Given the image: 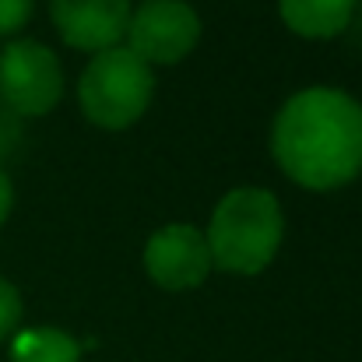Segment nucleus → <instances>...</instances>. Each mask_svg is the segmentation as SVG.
<instances>
[{
  "instance_id": "nucleus-1",
  "label": "nucleus",
  "mask_w": 362,
  "mask_h": 362,
  "mask_svg": "<svg viewBox=\"0 0 362 362\" xmlns=\"http://www.w3.org/2000/svg\"><path fill=\"white\" fill-rule=\"evenodd\" d=\"M271 151L299 187L338 190L362 173V106L341 88H306L274 117Z\"/></svg>"
},
{
  "instance_id": "nucleus-2",
  "label": "nucleus",
  "mask_w": 362,
  "mask_h": 362,
  "mask_svg": "<svg viewBox=\"0 0 362 362\" xmlns=\"http://www.w3.org/2000/svg\"><path fill=\"white\" fill-rule=\"evenodd\" d=\"M281 236H285V218L278 197L260 187L229 190L215 204L211 226L204 233L211 264L229 274H260L278 257Z\"/></svg>"
},
{
  "instance_id": "nucleus-3",
  "label": "nucleus",
  "mask_w": 362,
  "mask_h": 362,
  "mask_svg": "<svg viewBox=\"0 0 362 362\" xmlns=\"http://www.w3.org/2000/svg\"><path fill=\"white\" fill-rule=\"evenodd\" d=\"M155 74L151 67L134 57L127 46H113L95 53V60L85 67L78 85V103L85 117L103 130H123L144 117L151 106Z\"/></svg>"
},
{
  "instance_id": "nucleus-4",
  "label": "nucleus",
  "mask_w": 362,
  "mask_h": 362,
  "mask_svg": "<svg viewBox=\"0 0 362 362\" xmlns=\"http://www.w3.org/2000/svg\"><path fill=\"white\" fill-rule=\"evenodd\" d=\"M64 95V71L49 46L14 39L0 49V99L18 117H42Z\"/></svg>"
},
{
  "instance_id": "nucleus-5",
  "label": "nucleus",
  "mask_w": 362,
  "mask_h": 362,
  "mask_svg": "<svg viewBox=\"0 0 362 362\" xmlns=\"http://www.w3.org/2000/svg\"><path fill=\"white\" fill-rule=\"evenodd\" d=\"M201 39V18L187 0H144L127 21V49L151 64L183 60Z\"/></svg>"
},
{
  "instance_id": "nucleus-6",
  "label": "nucleus",
  "mask_w": 362,
  "mask_h": 362,
  "mask_svg": "<svg viewBox=\"0 0 362 362\" xmlns=\"http://www.w3.org/2000/svg\"><path fill=\"white\" fill-rule=\"evenodd\" d=\"M211 250L201 229L187 222L162 226L144 246V271L165 292H190L211 274Z\"/></svg>"
},
{
  "instance_id": "nucleus-7",
  "label": "nucleus",
  "mask_w": 362,
  "mask_h": 362,
  "mask_svg": "<svg viewBox=\"0 0 362 362\" xmlns=\"http://www.w3.org/2000/svg\"><path fill=\"white\" fill-rule=\"evenodd\" d=\"M49 14L67 46L103 53L127 35L130 0H49Z\"/></svg>"
},
{
  "instance_id": "nucleus-8",
  "label": "nucleus",
  "mask_w": 362,
  "mask_h": 362,
  "mask_svg": "<svg viewBox=\"0 0 362 362\" xmlns=\"http://www.w3.org/2000/svg\"><path fill=\"white\" fill-rule=\"evenodd\" d=\"M285 25L306 39H331L349 28L356 0H278Z\"/></svg>"
},
{
  "instance_id": "nucleus-9",
  "label": "nucleus",
  "mask_w": 362,
  "mask_h": 362,
  "mask_svg": "<svg viewBox=\"0 0 362 362\" xmlns=\"http://www.w3.org/2000/svg\"><path fill=\"white\" fill-rule=\"evenodd\" d=\"M81 349L67 331L57 327H28L14 338L11 362H78Z\"/></svg>"
},
{
  "instance_id": "nucleus-10",
  "label": "nucleus",
  "mask_w": 362,
  "mask_h": 362,
  "mask_svg": "<svg viewBox=\"0 0 362 362\" xmlns=\"http://www.w3.org/2000/svg\"><path fill=\"white\" fill-rule=\"evenodd\" d=\"M18 324H21V296L7 278H0V341H7L18 331Z\"/></svg>"
},
{
  "instance_id": "nucleus-11",
  "label": "nucleus",
  "mask_w": 362,
  "mask_h": 362,
  "mask_svg": "<svg viewBox=\"0 0 362 362\" xmlns=\"http://www.w3.org/2000/svg\"><path fill=\"white\" fill-rule=\"evenodd\" d=\"M32 18V0H0V35H14Z\"/></svg>"
},
{
  "instance_id": "nucleus-12",
  "label": "nucleus",
  "mask_w": 362,
  "mask_h": 362,
  "mask_svg": "<svg viewBox=\"0 0 362 362\" xmlns=\"http://www.w3.org/2000/svg\"><path fill=\"white\" fill-rule=\"evenodd\" d=\"M11 204H14V187H11L7 173L0 169V226L7 222V215H11Z\"/></svg>"
}]
</instances>
